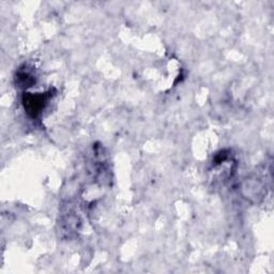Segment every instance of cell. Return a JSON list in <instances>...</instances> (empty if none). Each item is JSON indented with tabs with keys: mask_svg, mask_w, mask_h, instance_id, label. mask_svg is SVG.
<instances>
[{
	"mask_svg": "<svg viewBox=\"0 0 274 274\" xmlns=\"http://www.w3.org/2000/svg\"><path fill=\"white\" fill-rule=\"evenodd\" d=\"M45 96H30L25 101V106L27 105L28 113H32L33 116H37L45 103Z\"/></svg>",
	"mask_w": 274,
	"mask_h": 274,
	"instance_id": "1",
	"label": "cell"
}]
</instances>
